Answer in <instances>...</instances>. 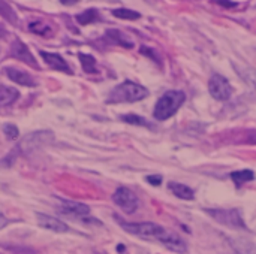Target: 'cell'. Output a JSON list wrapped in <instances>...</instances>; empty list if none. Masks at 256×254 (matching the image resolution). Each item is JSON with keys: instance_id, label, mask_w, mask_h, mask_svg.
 <instances>
[{"instance_id": "1", "label": "cell", "mask_w": 256, "mask_h": 254, "mask_svg": "<svg viewBox=\"0 0 256 254\" xmlns=\"http://www.w3.org/2000/svg\"><path fill=\"white\" fill-rule=\"evenodd\" d=\"M116 219L126 232H129L135 237H140L142 240H153V241L162 243L166 249L178 254H184L188 252L186 243L177 234L170 232L156 223H128L118 217H116Z\"/></svg>"}, {"instance_id": "2", "label": "cell", "mask_w": 256, "mask_h": 254, "mask_svg": "<svg viewBox=\"0 0 256 254\" xmlns=\"http://www.w3.org/2000/svg\"><path fill=\"white\" fill-rule=\"evenodd\" d=\"M147 96H148V90L146 87L134 81H124L112 88V91L106 99V103H132V102H140Z\"/></svg>"}, {"instance_id": "3", "label": "cell", "mask_w": 256, "mask_h": 254, "mask_svg": "<svg viewBox=\"0 0 256 254\" xmlns=\"http://www.w3.org/2000/svg\"><path fill=\"white\" fill-rule=\"evenodd\" d=\"M186 102V94L180 90H171L166 91L156 103V108L153 111V115L159 121H165L171 118L180 106Z\"/></svg>"}, {"instance_id": "4", "label": "cell", "mask_w": 256, "mask_h": 254, "mask_svg": "<svg viewBox=\"0 0 256 254\" xmlns=\"http://www.w3.org/2000/svg\"><path fill=\"white\" fill-rule=\"evenodd\" d=\"M54 133L51 130H38L26 135L21 142L18 144V151L21 154H32L33 151H38L46 145H51L54 142Z\"/></svg>"}, {"instance_id": "5", "label": "cell", "mask_w": 256, "mask_h": 254, "mask_svg": "<svg viewBox=\"0 0 256 254\" xmlns=\"http://www.w3.org/2000/svg\"><path fill=\"white\" fill-rule=\"evenodd\" d=\"M206 213L216 220L218 223L231 228V229H248L246 223L240 214L238 210H219V208H208L206 210Z\"/></svg>"}, {"instance_id": "6", "label": "cell", "mask_w": 256, "mask_h": 254, "mask_svg": "<svg viewBox=\"0 0 256 254\" xmlns=\"http://www.w3.org/2000/svg\"><path fill=\"white\" fill-rule=\"evenodd\" d=\"M112 201L126 214H134L136 211L138 205H140V201H138L136 195L132 190L126 189V187H118L112 195Z\"/></svg>"}, {"instance_id": "7", "label": "cell", "mask_w": 256, "mask_h": 254, "mask_svg": "<svg viewBox=\"0 0 256 254\" xmlns=\"http://www.w3.org/2000/svg\"><path fill=\"white\" fill-rule=\"evenodd\" d=\"M208 91L210 94L213 96V99L216 100H228L231 96H232V87L230 84V81L219 75V73H214L210 81H208Z\"/></svg>"}, {"instance_id": "8", "label": "cell", "mask_w": 256, "mask_h": 254, "mask_svg": "<svg viewBox=\"0 0 256 254\" xmlns=\"http://www.w3.org/2000/svg\"><path fill=\"white\" fill-rule=\"evenodd\" d=\"M10 55L18 58V60H21L22 63H27L28 66H32L34 69H39V64H38L36 58L33 57V54L30 52L28 46L24 42H21L20 39H15L12 42V45H10Z\"/></svg>"}, {"instance_id": "9", "label": "cell", "mask_w": 256, "mask_h": 254, "mask_svg": "<svg viewBox=\"0 0 256 254\" xmlns=\"http://www.w3.org/2000/svg\"><path fill=\"white\" fill-rule=\"evenodd\" d=\"M36 219H38V223L40 228L44 229H48V231H52V232H57V234H64L69 231V226L66 223H63L62 220L56 219V217H51V216H46V214H42V213H36Z\"/></svg>"}, {"instance_id": "10", "label": "cell", "mask_w": 256, "mask_h": 254, "mask_svg": "<svg viewBox=\"0 0 256 254\" xmlns=\"http://www.w3.org/2000/svg\"><path fill=\"white\" fill-rule=\"evenodd\" d=\"M40 57L44 58V61L54 70H60V72H64V73H72L69 64L66 63V60L60 55V54H56V52H46V51H39Z\"/></svg>"}, {"instance_id": "11", "label": "cell", "mask_w": 256, "mask_h": 254, "mask_svg": "<svg viewBox=\"0 0 256 254\" xmlns=\"http://www.w3.org/2000/svg\"><path fill=\"white\" fill-rule=\"evenodd\" d=\"M4 73H6V76H8L10 81L16 82V84H20V85H24V87H34V85H36V81L32 78V75H28L27 72H22V70H20V69L6 67V69H4Z\"/></svg>"}, {"instance_id": "12", "label": "cell", "mask_w": 256, "mask_h": 254, "mask_svg": "<svg viewBox=\"0 0 256 254\" xmlns=\"http://www.w3.org/2000/svg\"><path fill=\"white\" fill-rule=\"evenodd\" d=\"M62 211L68 216L75 217H87L90 214V208L81 202H70V201H62Z\"/></svg>"}, {"instance_id": "13", "label": "cell", "mask_w": 256, "mask_h": 254, "mask_svg": "<svg viewBox=\"0 0 256 254\" xmlns=\"http://www.w3.org/2000/svg\"><path fill=\"white\" fill-rule=\"evenodd\" d=\"M231 247L236 250L237 254H256V246L244 238H230L228 240Z\"/></svg>"}, {"instance_id": "14", "label": "cell", "mask_w": 256, "mask_h": 254, "mask_svg": "<svg viewBox=\"0 0 256 254\" xmlns=\"http://www.w3.org/2000/svg\"><path fill=\"white\" fill-rule=\"evenodd\" d=\"M170 190L180 199H184V201H192L195 198V193L190 187L184 186V184H180V183H170L168 184Z\"/></svg>"}, {"instance_id": "15", "label": "cell", "mask_w": 256, "mask_h": 254, "mask_svg": "<svg viewBox=\"0 0 256 254\" xmlns=\"http://www.w3.org/2000/svg\"><path fill=\"white\" fill-rule=\"evenodd\" d=\"M18 90L6 85H0V106H9L18 99Z\"/></svg>"}, {"instance_id": "16", "label": "cell", "mask_w": 256, "mask_h": 254, "mask_svg": "<svg viewBox=\"0 0 256 254\" xmlns=\"http://www.w3.org/2000/svg\"><path fill=\"white\" fill-rule=\"evenodd\" d=\"M106 37L112 42V43H117V45H120V46H123V48H134V43L122 33V31H118V30H116V28H110V30H106Z\"/></svg>"}, {"instance_id": "17", "label": "cell", "mask_w": 256, "mask_h": 254, "mask_svg": "<svg viewBox=\"0 0 256 254\" xmlns=\"http://www.w3.org/2000/svg\"><path fill=\"white\" fill-rule=\"evenodd\" d=\"M230 177H231V180L236 183V186L240 187L242 184L252 181V180L255 178V174H254L252 171H249V169H244V171H236V172H232Z\"/></svg>"}, {"instance_id": "18", "label": "cell", "mask_w": 256, "mask_h": 254, "mask_svg": "<svg viewBox=\"0 0 256 254\" xmlns=\"http://www.w3.org/2000/svg\"><path fill=\"white\" fill-rule=\"evenodd\" d=\"M75 18L81 25H87V24H92L99 19V12H98V9H87V10L78 13Z\"/></svg>"}, {"instance_id": "19", "label": "cell", "mask_w": 256, "mask_h": 254, "mask_svg": "<svg viewBox=\"0 0 256 254\" xmlns=\"http://www.w3.org/2000/svg\"><path fill=\"white\" fill-rule=\"evenodd\" d=\"M80 61H81V66H82V70L86 73H96L98 72V67H96V60L93 55L90 54H80Z\"/></svg>"}, {"instance_id": "20", "label": "cell", "mask_w": 256, "mask_h": 254, "mask_svg": "<svg viewBox=\"0 0 256 254\" xmlns=\"http://www.w3.org/2000/svg\"><path fill=\"white\" fill-rule=\"evenodd\" d=\"M28 30L34 34H39V36H51L52 34V30L51 27L46 24V22H42V21H33L28 24Z\"/></svg>"}, {"instance_id": "21", "label": "cell", "mask_w": 256, "mask_h": 254, "mask_svg": "<svg viewBox=\"0 0 256 254\" xmlns=\"http://www.w3.org/2000/svg\"><path fill=\"white\" fill-rule=\"evenodd\" d=\"M0 15L6 19V21H9V22H12V24H16V21H18V16H16V12L12 9V6L9 4V3H6L4 0H0Z\"/></svg>"}, {"instance_id": "22", "label": "cell", "mask_w": 256, "mask_h": 254, "mask_svg": "<svg viewBox=\"0 0 256 254\" xmlns=\"http://www.w3.org/2000/svg\"><path fill=\"white\" fill-rule=\"evenodd\" d=\"M112 15L117 16V18H122V19H138L141 18V13L136 12V10H132V9H126V7H118V9H114L112 10Z\"/></svg>"}, {"instance_id": "23", "label": "cell", "mask_w": 256, "mask_h": 254, "mask_svg": "<svg viewBox=\"0 0 256 254\" xmlns=\"http://www.w3.org/2000/svg\"><path fill=\"white\" fill-rule=\"evenodd\" d=\"M122 120H123L124 123H129V124H134V126H144V127L154 129V126H153L152 123H148L147 120H144L142 117L135 115V114H126V115H122Z\"/></svg>"}, {"instance_id": "24", "label": "cell", "mask_w": 256, "mask_h": 254, "mask_svg": "<svg viewBox=\"0 0 256 254\" xmlns=\"http://www.w3.org/2000/svg\"><path fill=\"white\" fill-rule=\"evenodd\" d=\"M236 69H237V72H238V75L250 85V87H254L256 88V70L255 69H250V67H243V69H240L238 66H236Z\"/></svg>"}, {"instance_id": "25", "label": "cell", "mask_w": 256, "mask_h": 254, "mask_svg": "<svg viewBox=\"0 0 256 254\" xmlns=\"http://www.w3.org/2000/svg\"><path fill=\"white\" fill-rule=\"evenodd\" d=\"M2 130H3L4 136H6V138H8L9 141H15V139H16V138L20 136V130H18V127H16L15 124L6 123V124H3Z\"/></svg>"}, {"instance_id": "26", "label": "cell", "mask_w": 256, "mask_h": 254, "mask_svg": "<svg viewBox=\"0 0 256 254\" xmlns=\"http://www.w3.org/2000/svg\"><path fill=\"white\" fill-rule=\"evenodd\" d=\"M141 54H144V55H147V57L153 58L158 64H160V60H159V58H158V55L153 52V49H150V48H147V46H141Z\"/></svg>"}, {"instance_id": "27", "label": "cell", "mask_w": 256, "mask_h": 254, "mask_svg": "<svg viewBox=\"0 0 256 254\" xmlns=\"http://www.w3.org/2000/svg\"><path fill=\"white\" fill-rule=\"evenodd\" d=\"M147 183L154 186V187H158V186L162 184V177H159V175H148L147 177Z\"/></svg>"}, {"instance_id": "28", "label": "cell", "mask_w": 256, "mask_h": 254, "mask_svg": "<svg viewBox=\"0 0 256 254\" xmlns=\"http://www.w3.org/2000/svg\"><path fill=\"white\" fill-rule=\"evenodd\" d=\"M214 1L220 6H225V7H236L237 6V3L232 0H214Z\"/></svg>"}, {"instance_id": "29", "label": "cell", "mask_w": 256, "mask_h": 254, "mask_svg": "<svg viewBox=\"0 0 256 254\" xmlns=\"http://www.w3.org/2000/svg\"><path fill=\"white\" fill-rule=\"evenodd\" d=\"M80 0H60V3L62 4H64V6H70V4H75V3H78Z\"/></svg>"}]
</instances>
